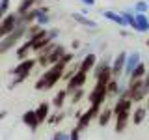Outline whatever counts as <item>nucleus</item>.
<instances>
[{
    "label": "nucleus",
    "mask_w": 149,
    "mask_h": 140,
    "mask_svg": "<svg viewBox=\"0 0 149 140\" xmlns=\"http://www.w3.org/2000/svg\"><path fill=\"white\" fill-rule=\"evenodd\" d=\"M65 69H67V65H63L62 62L50 65V67L39 77V80L36 82V90L41 92V90H49V88H52L54 84L63 77V71H65Z\"/></svg>",
    "instance_id": "f257e3e1"
},
{
    "label": "nucleus",
    "mask_w": 149,
    "mask_h": 140,
    "mask_svg": "<svg viewBox=\"0 0 149 140\" xmlns=\"http://www.w3.org/2000/svg\"><path fill=\"white\" fill-rule=\"evenodd\" d=\"M36 64H37L36 58H26V60H22V62H19L15 67L11 69V73L15 75V77H13V80H11V84H9V88H15L17 84L24 82L26 78L30 77L32 69L36 67Z\"/></svg>",
    "instance_id": "f03ea898"
},
{
    "label": "nucleus",
    "mask_w": 149,
    "mask_h": 140,
    "mask_svg": "<svg viewBox=\"0 0 149 140\" xmlns=\"http://www.w3.org/2000/svg\"><path fill=\"white\" fill-rule=\"evenodd\" d=\"M24 36H26V26H19L9 36H6L4 39H0V54H4V52H8V50H11L13 47H17L19 41L24 39Z\"/></svg>",
    "instance_id": "7ed1b4c3"
},
{
    "label": "nucleus",
    "mask_w": 149,
    "mask_h": 140,
    "mask_svg": "<svg viewBox=\"0 0 149 140\" xmlns=\"http://www.w3.org/2000/svg\"><path fill=\"white\" fill-rule=\"evenodd\" d=\"M101 110H102V108H101L99 105H91L86 112H82V114L78 116V123L74 125V129H78V131L82 133V131H84V129H86L88 125H90L91 121H93V118H99Z\"/></svg>",
    "instance_id": "20e7f679"
},
{
    "label": "nucleus",
    "mask_w": 149,
    "mask_h": 140,
    "mask_svg": "<svg viewBox=\"0 0 149 140\" xmlns=\"http://www.w3.org/2000/svg\"><path fill=\"white\" fill-rule=\"evenodd\" d=\"M17 28V13H8L6 17L0 21V39H4Z\"/></svg>",
    "instance_id": "39448f33"
},
{
    "label": "nucleus",
    "mask_w": 149,
    "mask_h": 140,
    "mask_svg": "<svg viewBox=\"0 0 149 140\" xmlns=\"http://www.w3.org/2000/svg\"><path fill=\"white\" fill-rule=\"evenodd\" d=\"M86 80H88V75L82 73L80 69H78V71L67 80V84H65V90H67V93H73L74 90H80V88H84Z\"/></svg>",
    "instance_id": "423d86ee"
},
{
    "label": "nucleus",
    "mask_w": 149,
    "mask_h": 140,
    "mask_svg": "<svg viewBox=\"0 0 149 140\" xmlns=\"http://www.w3.org/2000/svg\"><path fill=\"white\" fill-rule=\"evenodd\" d=\"M125 62H127V52L125 50H121V52L116 54V58H114V62H112V78H118L123 75L125 71Z\"/></svg>",
    "instance_id": "0eeeda50"
},
{
    "label": "nucleus",
    "mask_w": 149,
    "mask_h": 140,
    "mask_svg": "<svg viewBox=\"0 0 149 140\" xmlns=\"http://www.w3.org/2000/svg\"><path fill=\"white\" fill-rule=\"evenodd\" d=\"M90 103L91 105H99L102 106V103H104V99L108 95H106V86L104 84H99V82H95V86H93V90L90 92Z\"/></svg>",
    "instance_id": "6e6552de"
},
{
    "label": "nucleus",
    "mask_w": 149,
    "mask_h": 140,
    "mask_svg": "<svg viewBox=\"0 0 149 140\" xmlns=\"http://www.w3.org/2000/svg\"><path fill=\"white\" fill-rule=\"evenodd\" d=\"M140 64H142V54H140L138 50L129 52V54H127V62H125V71H123V75H125V77H130V75H132V71L138 67Z\"/></svg>",
    "instance_id": "1a4fd4ad"
},
{
    "label": "nucleus",
    "mask_w": 149,
    "mask_h": 140,
    "mask_svg": "<svg viewBox=\"0 0 149 140\" xmlns=\"http://www.w3.org/2000/svg\"><path fill=\"white\" fill-rule=\"evenodd\" d=\"M65 54H67V49H65L63 45H58V43H54L52 50H50V54H49V60H47L49 67H50V65H54V64H58V62L63 58Z\"/></svg>",
    "instance_id": "9d476101"
},
{
    "label": "nucleus",
    "mask_w": 149,
    "mask_h": 140,
    "mask_svg": "<svg viewBox=\"0 0 149 140\" xmlns=\"http://www.w3.org/2000/svg\"><path fill=\"white\" fill-rule=\"evenodd\" d=\"M101 15L104 17L106 21L114 22V24H118V26H121V28H127V22L123 21V17H121L119 11H114V9H102Z\"/></svg>",
    "instance_id": "9b49d317"
},
{
    "label": "nucleus",
    "mask_w": 149,
    "mask_h": 140,
    "mask_svg": "<svg viewBox=\"0 0 149 140\" xmlns=\"http://www.w3.org/2000/svg\"><path fill=\"white\" fill-rule=\"evenodd\" d=\"M95 65H97V56L93 54V52H88V54L80 60V71L88 75L91 69H95Z\"/></svg>",
    "instance_id": "f8f14e48"
},
{
    "label": "nucleus",
    "mask_w": 149,
    "mask_h": 140,
    "mask_svg": "<svg viewBox=\"0 0 149 140\" xmlns=\"http://www.w3.org/2000/svg\"><path fill=\"white\" fill-rule=\"evenodd\" d=\"M22 121H24V125L30 131H37V127H39V120H37V116H36V110H26L24 114H22Z\"/></svg>",
    "instance_id": "ddd939ff"
},
{
    "label": "nucleus",
    "mask_w": 149,
    "mask_h": 140,
    "mask_svg": "<svg viewBox=\"0 0 149 140\" xmlns=\"http://www.w3.org/2000/svg\"><path fill=\"white\" fill-rule=\"evenodd\" d=\"M39 2H41V0H22V2H19L15 13L19 17H22V15H26L28 11H32L36 6H39Z\"/></svg>",
    "instance_id": "4468645a"
},
{
    "label": "nucleus",
    "mask_w": 149,
    "mask_h": 140,
    "mask_svg": "<svg viewBox=\"0 0 149 140\" xmlns=\"http://www.w3.org/2000/svg\"><path fill=\"white\" fill-rule=\"evenodd\" d=\"M121 17H123V21L127 22L129 28H132V30H136V11H134V8H129V9H123V11H119Z\"/></svg>",
    "instance_id": "2eb2a0df"
},
{
    "label": "nucleus",
    "mask_w": 149,
    "mask_h": 140,
    "mask_svg": "<svg viewBox=\"0 0 149 140\" xmlns=\"http://www.w3.org/2000/svg\"><path fill=\"white\" fill-rule=\"evenodd\" d=\"M129 118H130V112H121V114L116 116V133H123L125 127L129 125Z\"/></svg>",
    "instance_id": "dca6fc26"
},
{
    "label": "nucleus",
    "mask_w": 149,
    "mask_h": 140,
    "mask_svg": "<svg viewBox=\"0 0 149 140\" xmlns=\"http://www.w3.org/2000/svg\"><path fill=\"white\" fill-rule=\"evenodd\" d=\"M147 120V108L146 106H136L132 110V123L134 125H142Z\"/></svg>",
    "instance_id": "f3484780"
},
{
    "label": "nucleus",
    "mask_w": 149,
    "mask_h": 140,
    "mask_svg": "<svg viewBox=\"0 0 149 140\" xmlns=\"http://www.w3.org/2000/svg\"><path fill=\"white\" fill-rule=\"evenodd\" d=\"M73 21L78 22V24L86 26V28H97V21H93L91 17H86V15H80V13H73Z\"/></svg>",
    "instance_id": "a211bd4d"
},
{
    "label": "nucleus",
    "mask_w": 149,
    "mask_h": 140,
    "mask_svg": "<svg viewBox=\"0 0 149 140\" xmlns=\"http://www.w3.org/2000/svg\"><path fill=\"white\" fill-rule=\"evenodd\" d=\"M149 30V15L146 13H136V32L143 34Z\"/></svg>",
    "instance_id": "6ab92c4d"
},
{
    "label": "nucleus",
    "mask_w": 149,
    "mask_h": 140,
    "mask_svg": "<svg viewBox=\"0 0 149 140\" xmlns=\"http://www.w3.org/2000/svg\"><path fill=\"white\" fill-rule=\"evenodd\" d=\"M112 116H114V112H112V108H110V106H104V108L101 110L99 118H97V121H99V125H101V127H106V125L110 123Z\"/></svg>",
    "instance_id": "aec40b11"
},
{
    "label": "nucleus",
    "mask_w": 149,
    "mask_h": 140,
    "mask_svg": "<svg viewBox=\"0 0 149 140\" xmlns=\"http://www.w3.org/2000/svg\"><path fill=\"white\" fill-rule=\"evenodd\" d=\"M121 93V88H119V82L116 80V78H112L108 82V86H106V95L108 97H119Z\"/></svg>",
    "instance_id": "412c9836"
},
{
    "label": "nucleus",
    "mask_w": 149,
    "mask_h": 140,
    "mask_svg": "<svg viewBox=\"0 0 149 140\" xmlns=\"http://www.w3.org/2000/svg\"><path fill=\"white\" fill-rule=\"evenodd\" d=\"M146 73H147V67H146V64H140L136 69L132 71V75L129 77V80H143V77H146Z\"/></svg>",
    "instance_id": "4be33fe9"
},
{
    "label": "nucleus",
    "mask_w": 149,
    "mask_h": 140,
    "mask_svg": "<svg viewBox=\"0 0 149 140\" xmlns=\"http://www.w3.org/2000/svg\"><path fill=\"white\" fill-rule=\"evenodd\" d=\"M36 116L39 120V123H43L45 120H49V103H41L36 108Z\"/></svg>",
    "instance_id": "5701e85b"
},
{
    "label": "nucleus",
    "mask_w": 149,
    "mask_h": 140,
    "mask_svg": "<svg viewBox=\"0 0 149 140\" xmlns=\"http://www.w3.org/2000/svg\"><path fill=\"white\" fill-rule=\"evenodd\" d=\"M67 95H69V93H67V90H65V88H63V90H60L58 93H56V95H54V99H52V105L56 106V108H62V106H63V103H65V99H67Z\"/></svg>",
    "instance_id": "b1692460"
},
{
    "label": "nucleus",
    "mask_w": 149,
    "mask_h": 140,
    "mask_svg": "<svg viewBox=\"0 0 149 140\" xmlns=\"http://www.w3.org/2000/svg\"><path fill=\"white\" fill-rule=\"evenodd\" d=\"M30 52H32V50H30V45H28L26 41H24V43H22V45L17 49V58L22 62V60H26V58H28V54H30Z\"/></svg>",
    "instance_id": "393cba45"
},
{
    "label": "nucleus",
    "mask_w": 149,
    "mask_h": 140,
    "mask_svg": "<svg viewBox=\"0 0 149 140\" xmlns=\"http://www.w3.org/2000/svg\"><path fill=\"white\" fill-rule=\"evenodd\" d=\"M134 11L136 13H146L147 15V11H149V2L147 0H138V2H134Z\"/></svg>",
    "instance_id": "a878e982"
},
{
    "label": "nucleus",
    "mask_w": 149,
    "mask_h": 140,
    "mask_svg": "<svg viewBox=\"0 0 149 140\" xmlns=\"http://www.w3.org/2000/svg\"><path fill=\"white\" fill-rule=\"evenodd\" d=\"M60 34H62L60 28H49V30H47V39H49L50 43H54V39H58Z\"/></svg>",
    "instance_id": "bb28decb"
},
{
    "label": "nucleus",
    "mask_w": 149,
    "mask_h": 140,
    "mask_svg": "<svg viewBox=\"0 0 149 140\" xmlns=\"http://www.w3.org/2000/svg\"><path fill=\"white\" fill-rule=\"evenodd\" d=\"M50 21H52V17H50V15H41V17L36 19V24L41 26V28H45V26L50 24Z\"/></svg>",
    "instance_id": "cd10ccee"
},
{
    "label": "nucleus",
    "mask_w": 149,
    "mask_h": 140,
    "mask_svg": "<svg viewBox=\"0 0 149 140\" xmlns=\"http://www.w3.org/2000/svg\"><path fill=\"white\" fill-rule=\"evenodd\" d=\"M82 97H84V88H80V90H74L73 92V97H71V103H73V105H77Z\"/></svg>",
    "instance_id": "c85d7f7f"
},
{
    "label": "nucleus",
    "mask_w": 149,
    "mask_h": 140,
    "mask_svg": "<svg viewBox=\"0 0 149 140\" xmlns=\"http://www.w3.org/2000/svg\"><path fill=\"white\" fill-rule=\"evenodd\" d=\"M63 118V112H58V114H52V116H49V123H60V120Z\"/></svg>",
    "instance_id": "c756f323"
},
{
    "label": "nucleus",
    "mask_w": 149,
    "mask_h": 140,
    "mask_svg": "<svg viewBox=\"0 0 149 140\" xmlns=\"http://www.w3.org/2000/svg\"><path fill=\"white\" fill-rule=\"evenodd\" d=\"M52 140H71V138H69L67 133H63V131H58V133H54Z\"/></svg>",
    "instance_id": "7c9ffc66"
},
{
    "label": "nucleus",
    "mask_w": 149,
    "mask_h": 140,
    "mask_svg": "<svg viewBox=\"0 0 149 140\" xmlns=\"http://www.w3.org/2000/svg\"><path fill=\"white\" fill-rule=\"evenodd\" d=\"M69 138H71V140H80V131L73 127V131L69 133Z\"/></svg>",
    "instance_id": "2f4dec72"
},
{
    "label": "nucleus",
    "mask_w": 149,
    "mask_h": 140,
    "mask_svg": "<svg viewBox=\"0 0 149 140\" xmlns=\"http://www.w3.org/2000/svg\"><path fill=\"white\" fill-rule=\"evenodd\" d=\"M143 90H146V93L149 95V71L146 73V77H143Z\"/></svg>",
    "instance_id": "473e14b6"
},
{
    "label": "nucleus",
    "mask_w": 149,
    "mask_h": 140,
    "mask_svg": "<svg viewBox=\"0 0 149 140\" xmlns=\"http://www.w3.org/2000/svg\"><path fill=\"white\" fill-rule=\"evenodd\" d=\"M80 2H82V6H86V8H93L97 0H80Z\"/></svg>",
    "instance_id": "72a5a7b5"
},
{
    "label": "nucleus",
    "mask_w": 149,
    "mask_h": 140,
    "mask_svg": "<svg viewBox=\"0 0 149 140\" xmlns=\"http://www.w3.org/2000/svg\"><path fill=\"white\" fill-rule=\"evenodd\" d=\"M78 13H80V15H86V17H90V8H86V6H84V8H82Z\"/></svg>",
    "instance_id": "f704fd0d"
},
{
    "label": "nucleus",
    "mask_w": 149,
    "mask_h": 140,
    "mask_svg": "<svg viewBox=\"0 0 149 140\" xmlns=\"http://www.w3.org/2000/svg\"><path fill=\"white\" fill-rule=\"evenodd\" d=\"M71 49H80V41H77V39H73V43H71Z\"/></svg>",
    "instance_id": "c9c22d12"
},
{
    "label": "nucleus",
    "mask_w": 149,
    "mask_h": 140,
    "mask_svg": "<svg viewBox=\"0 0 149 140\" xmlns=\"http://www.w3.org/2000/svg\"><path fill=\"white\" fill-rule=\"evenodd\" d=\"M119 34H121V37H127V36H129V32L125 30V28H121V32H119Z\"/></svg>",
    "instance_id": "e433bc0d"
},
{
    "label": "nucleus",
    "mask_w": 149,
    "mask_h": 140,
    "mask_svg": "<svg viewBox=\"0 0 149 140\" xmlns=\"http://www.w3.org/2000/svg\"><path fill=\"white\" fill-rule=\"evenodd\" d=\"M6 116H8V112H6V110H0V120H4Z\"/></svg>",
    "instance_id": "4c0bfd02"
},
{
    "label": "nucleus",
    "mask_w": 149,
    "mask_h": 140,
    "mask_svg": "<svg viewBox=\"0 0 149 140\" xmlns=\"http://www.w3.org/2000/svg\"><path fill=\"white\" fill-rule=\"evenodd\" d=\"M146 108H147V112H149V95H147V106H146Z\"/></svg>",
    "instance_id": "58836bf2"
},
{
    "label": "nucleus",
    "mask_w": 149,
    "mask_h": 140,
    "mask_svg": "<svg viewBox=\"0 0 149 140\" xmlns=\"http://www.w3.org/2000/svg\"><path fill=\"white\" fill-rule=\"evenodd\" d=\"M146 45H147V47H149V39H147V41H146Z\"/></svg>",
    "instance_id": "ea45409f"
},
{
    "label": "nucleus",
    "mask_w": 149,
    "mask_h": 140,
    "mask_svg": "<svg viewBox=\"0 0 149 140\" xmlns=\"http://www.w3.org/2000/svg\"><path fill=\"white\" fill-rule=\"evenodd\" d=\"M50 140H52V138H50Z\"/></svg>",
    "instance_id": "a19ab883"
}]
</instances>
